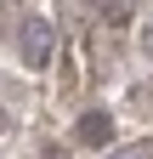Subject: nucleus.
Wrapping results in <instances>:
<instances>
[{"label":"nucleus","mask_w":153,"mask_h":159,"mask_svg":"<svg viewBox=\"0 0 153 159\" xmlns=\"http://www.w3.org/2000/svg\"><path fill=\"white\" fill-rule=\"evenodd\" d=\"M0 131H6V114H0Z\"/></svg>","instance_id":"6"},{"label":"nucleus","mask_w":153,"mask_h":159,"mask_svg":"<svg viewBox=\"0 0 153 159\" xmlns=\"http://www.w3.org/2000/svg\"><path fill=\"white\" fill-rule=\"evenodd\" d=\"M74 136H80L85 148H102L108 136H113V119H108V114H97V108H91V114H80V125H74Z\"/></svg>","instance_id":"2"},{"label":"nucleus","mask_w":153,"mask_h":159,"mask_svg":"<svg viewBox=\"0 0 153 159\" xmlns=\"http://www.w3.org/2000/svg\"><path fill=\"white\" fill-rule=\"evenodd\" d=\"M142 51L153 57V23H142Z\"/></svg>","instance_id":"4"},{"label":"nucleus","mask_w":153,"mask_h":159,"mask_svg":"<svg viewBox=\"0 0 153 159\" xmlns=\"http://www.w3.org/2000/svg\"><path fill=\"white\" fill-rule=\"evenodd\" d=\"M147 159H153V153H147Z\"/></svg>","instance_id":"7"},{"label":"nucleus","mask_w":153,"mask_h":159,"mask_svg":"<svg viewBox=\"0 0 153 159\" xmlns=\"http://www.w3.org/2000/svg\"><path fill=\"white\" fill-rule=\"evenodd\" d=\"M51 46H57V34L46 17H23V29H17V57H23L28 68H46L51 63Z\"/></svg>","instance_id":"1"},{"label":"nucleus","mask_w":153,"mask_h":159,"mask_svg":"<svg viewBox=\"0 0 153 159\" xmlns=\"http://www.w3.org/2000/svg\"><path fill=\"white\" fill-rule=\"evenodd\" d=\"M97 6H102L108 23H125V17H130V0H97Z\"/></svg>","instance_id":"3"},{"label":"nucleus","mask_w":153,"mask_h":159,"mask_svg":"<svg viewBox=\"0 0 153 159\" xmlns=\"http://www.w3.org/2000/svg\"><path fill=\"white\" fill-rule=\"evenodd\" d=\"M125 159H147V153H125Z\"/></svg>","instance_id":"5"}]
</instances>
